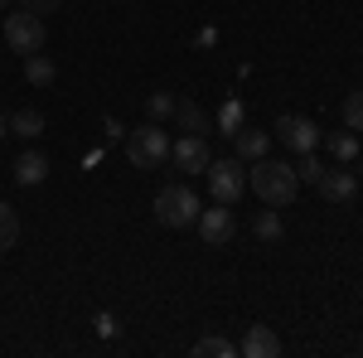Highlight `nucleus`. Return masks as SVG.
Segmentation results:
<instances>
[{
    "instance_id": "f257e3e1",
    "label": "nucleus",
    "mask_w": 363,
    "mask_h": 358,
    "mask_svg": "<svg viewBox=\"0 0 363 358\" xmlns=\"http://www.w3.org/2000/svg\"><path fill=\"white\" fill-rule=\"evenodd\" d=\"M247 184L267 208H286V203L301 194V174H296V165H286V160H267V155H262V160H252Z\"/></svg>"
},
{
    "instance_id": "f03ea898",
    "label": "nucleus",
    "mask_w": 363,
    "mask_h": 358,
    "mask_svg": "<svg viewBox=\"0 0 363 358\" xmlns=\"http://www.w3.org/2000/svg\"><path fill=\"white\" fill-rule=\"evenodd\" d=\"M126 160L136 169H160L169 160V136L160 131V121H145L136 131H126Z\"/></svg>"
},
{
    "instance_id": "7ed1b4c3",
    "label": "nucleus",
    "mask_w": 363,
    "mask_h": 358,
    "mask_svg": "<svg viewBox=\"0 0 363 358\" xmlns=\"http://www.w3.org/2000/svg\"><path fill=\"white\" fill-rule=\"evenodd\" d=\"M199 194L189 184H169V189L155 194V223L160 228H194L199 223Z\"/></svg>"
},
{
    "instance_id": "20e7f679",
    "label": "nucleus",
    "mask_w": 363,
    "mask_h": 358,
    "mask_svg": "<svg viewBox=\"0 0 363 358\" xmlns=\"http://www.w3.org/2000/svg\"><path fill=\"white\" fill-rule=\"evenodd\" d=\"M208 194H213V203H238L242 198V189H247V169L238 165V160H208Z\"/></svg>"
},
{
    "instance_id": "39448f33",
    "label": "nucleus",
    "mask_w": 363,
    "mask_h": 358,
    "mask_svg": "<svg viewBox=\"0 0 363 358\" xmlns=\"http://www.w3.org/2000/svg\"><path fill=\"white\" fill-rule=\"evenodd\" d=\"M44 39H49V29H44V20L39 15H29V10H20V15H10L5 20V44L15 49V54H44Z\"/></svg>"
},
{
    "instance_id": "423d86ee",
    "label": "nucleus",
    "mask_w": 363,
    "mask_h": 358,
    "mask_svg": "<svg viewBox=\"0 0 363 358\" xmlns=\"http://www.w3.org/2000/svg\"><path fill=\"white\" fill-rule=\"evenodd\" d=\"M272 136L281 140V145H291V150H315L320 145V126L310 121V116H296V111H286V116H277V126H272Z\"/></svg>"
},
{
    "instance_id": "0eeeda50",
    "label": "nucleus",
    "mask_w": 363,
    "mask_h": 358,
    "mask_svg": "<svg viewBox=\"0 0 363 358\" xmlns=\"http://www.w3.org/2000/svg\"><path fill=\"white\" fill-rule=\"evenodd\" d=\"M194 228H199V237H203L208 247H228L238 223H233V208H228V203H218V208H199V223H194Z\"/></svg>"
},
{
    "instance_id": "6e6552de",
    "label": "nucleus",
    "mask_w": 363,
    "mask_h": 358,
    "mask_svg": "<svg viewBox=\"0 0 363 358\" xmlns=\"http://www.w3.org/2000/svg\"><path fill=\"white\" fill-rule=\"evenodd\" d=\"M169 160H174V169H184V174H203L213 155H208L203 136H179V140H169Z\"/></svg>"
},
{
    "instance_id": "1a4fd4ad",
    "label": "nucleus",
    "mask_w": 363,
    "mask_h": 358,
    "mask_svg": "<svg viewBox=\"0 0 363 358\" xmlns=\"http://www.w3.org/2000/svg\"><path fill=\"white\" fill-rule=\"evenodd\" d=\"M315 189L325 203H354V194H359V179L349 174V169H325L320 179H315Z\"/></svg>"
},
{
    "instance_id": "9d476101",
    "label": "nucleus",
    "mask_w": 363,
    "mask_h": 358,
    "mask_svg": "<svg viewBox=\"0 0 363 358\" xmlns=\"http://www.w3.org/2000/svg\"><path fill=\"white\" fill-rule=\"evenodd\" d=\"M238 354H247V358H277L281 354V339L272 325H252L247 334H242V344H238Z\"/></svg>"
},
{
    "instance_id": "9b49d317",
    "label": "nucleus",
    "mask_w": 363,
    "mask_h": 358,
    "mask_svg": "<svg viewBox=\"0 0 363 358\" xmlns=\"http://www.w3.org/2000/svg\"><path fill=\"white\" fill-rule=\"evenodd\" d=\"M267 145H272V131H252V126H238V131H233V150H238L242 160H262Z\"/></svg>"
},
{
    "instance_id": "f8f14e48",
    "label": "nucleus",
    "mask_w": 363,
    "mask_h": 358,
    "mask_svg": "<svg viewBox=\"0 0 363 358\" xmlns=\"http://www.w3.org/2000/svg\"><path fill=\"white\" fill-rule=\"evenodd\" d=\"M174 126L184 131V136H203L208 131V116L199 102H174Z\"/></svg>"
},
{
    "instance_id": "ddd939ff",
    "label": "nucleus",
    "mask_w": 363,
    "mask_h": 358,
    "mask_svg": "<svg viewBox=\"0 0 363 358\" xmlns=\"http://www.w3.org/2000/svg\"><path fill=\"white\" fill-rule=\"evenodd\" d=\"M44 174H49V160H44V155H39V150H25V155H20V160H15V179H20V184H44Z\"/></svg>"
},
{
    "instance_id": "4468645a",
    "label": "nucleus",
    "mask_w": 363,
    "mask_h": 358,
    "mask_svg": "<svg viewBox=\"0 0 363 358\" xmlns=\"http://www.w3.org/2000/svg\"><path fill=\"white\" fill-rule=\"evenodd\" d=\"M252 233H257L262 242H281V237H286V223H281L277 208H262V213L252 218Z\"/></svg>"
},
{
    "instance_id": "2eb2a0df",
    "label": "nucleus",
    "mask_w": 363,
    "mask_h": 358,
    "mask_svg": "<svg viewBox=\"0 0 363 358\" xmlns=\"http://www.w3.org/2000/svg\"><path fill=\"white\" fill-rule=\"evenodd\" d=\"M25 78H29L34 87H49V83L58 78L54 58H44V54H29V58H25Z\"/></svg>"
},
{
    "instance_id": "dca6fc26",
    "label": "nucleus",
    "mask_w": 363,
    "mask_h": 358,
    "mask_svg": "<svg viewBox=\"0 0 363 358\" xmlns=\"http://www.w3.org/2000/svg\"><path fill=\"white\" fill-rule=\"evenodd\" d=\"M10 131H15V136H25V140L44 136V116H39V111H34V107L15 111V116H10Z\"/></svg>"
},
{
    "instance_id": "f3484780",
    "label": "nucleus",
    "mask_w": 363,
    "mask_h": 358,
    "mask_svg": "<svg viewBox=\"0 0 363 358\" xmlns=\"http://www.w3.org/2000/svg\"><path fill=\"white\" fill-rule=\"evenodd\" d=\"M238 126H247V107H242L238 97H228L223 107H218V131H223V136H233Z\"/></svg>"
},
{
    "instance_id": "a211bd4d",
    "label": "nucleus",
    "mask_w": 363,
    "mask_h": 358,
    "mask_svg": "<svg viewBox=\"0 0 363 358\" xmlns=\"http://www.w3.org/2000/svg\"><path fill=\"white\" fill-rule=\"evenodd\" d=\"M330 150H335V160H344V165L359 160V131H349V126L335 131V136H330Z\"/></svg>"
},
{
    "instance_id": "6ab92c4d",
    "label": "nucleus",
    "mask_w": 363,
    "mask_h": 358,
    "mask_svg": "<svg viewBox=\"0 0 363 358\" xmlns=\"http://www.w3.org/2000/svg\"><path fill=\"white\" fill-rule=\"evenodd\" d=\"M233 354H238V344L233 339H218V334H208V339L194 344V358H233Z\"/></svg>"
},
{
    "instance_id": "aec40b11",
    "label": "nucleus",
    "mask_w": 363,
    "mask_h": 358,
    "mask_svg": "<svg viewBox=\"0 0 363 358\" xmlns=\"http://www.w3.org/2000/svg\"><path fill=\"white\" fill-rule=\"evenodd\" d=\"M15 242H20V218L10 203H0V252H10Z\"/></svg>"
},
{
    "instance_id": "412c9836",
    "label": "nucleus",
    "mask_w": 363,
    "mask_h": 358,
    "mask_svg": "<svg viewBox=\"0 0 363 358\" xmlns=\"http://www.w3.org/2000/svg\"><path fill=\"white\" fill-rule=\"evenodd\" d=\"M145 116H150V121L174 116V97H169V92H150V97H145Z\"/></svg>"
},
{
    "instance_id": "4be33fe9",
    "label": "nucleus",
    "mask_w": 363,
    "mask_h": 358,
    "mask_svg": "<svg viewBox=\"0 0 363 358\" xmlns=\"http://www.w3.org/2000/svg\"><path fill=\"white\" fill-rule=\"evenodd\" d=\"M344 126L349 131H363V87H354L349 102H344Z\"/></svg>"
},
{
    "instance_id": "5701e85b",
    "label": "nucleus",
    "mask_w": 363,
    "mask_h": 358,
    "mask_svg": "<svg viewBox=\"0 0 363 358\" xmlns=\"http://www.w3.org/2000/svg\"><path fill=\"white\" fill-rule=\"evenodd\" d=\"M296 174H301V179H310V184H315V179L325 174V165L315 160V150H306V155H301V165H296Z\"/></svg>"
},
{
    "instance_id": "b1692460",
    "label": "nucleus",
    "mask_w": 363,
    "mask_h": 358,
    "mask_svg": "<svg viewBox=\"0 0 363 358\" xmlns=\"http://www.w3.org/2000/svg\"><path fill=\"white\" fill-rule=\"evenodd\" d=\"M58 5H63V0H20V10H29V15H39V20H44V15H54Z\"/></svg>"
},
{
    "instance_id": "393cba45",
    "label": "nucleus",
    "mask_w": 363,
    "mask_h": 358,
    "mask_svg": "<svg viewBox=\"0 0 363 358\" xmlns=\"http://www.w3.org/2000/svg\"><path fill=\"white\" fill-rule=\"evenodd\" d=\"M97 334L107 339V334H116V325H112V315H97Z\"/></svg>"
},
{
    "instance_id": "a878e982",
    "label": "nucleus",
    "mask_w": 363,
    "mask_h": 358,
    "mask_svg": "<svg viewBox=\"0 0 363 358\" xmlns=\"http://www.w3.org/2000/svg\"><path fill=\"white\" fill-rule=\"evenodd\" d=\"M0 136H10V116H0Z\"/></svg>"
},
{
    "instance_id": "bb28decb",
    "label": "nucleus",
    "mask_w": 363,
    "mask_h": 358,
    "mask_svg": "<svg viewBox=\"0 0 363 358\" xmlns=\"http://www.w3.org/2000/svg\"><path fill=\"white\" fill-rule=\"evenodd\" d=\"M5 5H10V0H0V10H5Z\"/></svg>"
}]
</instances>
